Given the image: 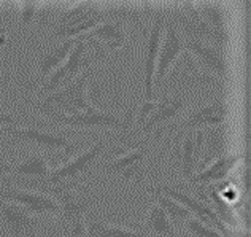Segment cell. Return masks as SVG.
Here are the masks:
<instances>
[{
	"instance_id": "32",
	"label": "cell",
	"mask_w": 251,
	"mask_h": 237,
	"mask_svg": "<svg viewBox=\"0 0 251 237\" xmlns=\"http://www.w3.org/2000/svg\"><path fill=\"white\" fill-rule=\"evenodd\" d=\"M145 237H153V236H145Z\"/></svg>"
},
{
	"instance_id": "30",
	"label": "cell",
	"mask_w": 251,
	"mask_h": 237,
	"mask_svg": "<svg viewBox=\"0 0 251 237\" xmlns=\"http://www.w3.org/2000/svg\"><path fill=\"white\" fill-rule=\"evenodd\" d=\"M5 186H6V182H0V201H6L5 199Z\"/></svg>"
},
{
	"instance_id": "22",
	"label": "cell",
	"mask_w": 251,
	"mask_h": 237,
	"mask_svg": "<svg viewBox=\"0 0 251 237\" xmlns=\"http://www.w3.org/2000/svg\"><path fill=\"white\" fill-rule=\"evenodd\" d=\"M143 233L153 237H180V233L172 225L166 212L154 202L148 209L143 223Z\"/></svg>"
},
{
	"instance_id": "14",
	"label": "cell",
	"mask_w": 251,
	"mask_h": 237,
	"mask_svg": "<svg viewBox=\"0 0 251 237\" xmlns=\"http://www.w3.org/2000/svg\"><path fill=\"white\" fill-rule=\"evenodd\" d=\"M189 105V96L186 93L164 94L159 102H154L153 108L137 128L140 134H150L153 129L164 128L166 124L176 120Z\"/></svg>"
},
{
	"instance_id": "16",
	"label": "cell",
	"mask_w": 251,
	"mask_h": 237,
	"mask_svg": "<svg viewBox=\"0 0 251 237\" xmlns=\"http://www.w3.org/2000/svg\"><path fill=\"white\" fill-rule=\"evenodd\" d=\"M76 38H69V40L56 42V43L50 45L46 50H43L40 54H38V57L35 59L34 80H32L25 88L30 91L35 88H40L46 78H48L52 72L67 59L72 48H74V45L76 43Z\"/></svg>"
},
{
	"instance_id": "27",
	"label": "cell",
	"mask_w": 251,
	"mask_h": 237,
	"mask_svg": "<svg viewBox=\"0 0 251 237\" xmlns=\"http://www.w3.org/2000/svg\"><path fill=\"white\" fill-rule=\"evenodd\" d=\"M183 233L186 237H223L216 229L203 225L202 221L196 220L194 216L186 221V225L183 228Z\"/></svg>"
},
{
	"instance_id": "29",
	"label": "cell",
	"mask_w": 251,
	"mask_h": 237,
	"mask_svg": "<svg viewBox=\"0 0 251 237\" xmlns=\"http://www.w3.org/2000/svg\"><path fill=\"white\" fill-rule=\"evenodd\" d=\"M40 237H64V236L56 229V231H52V233H51V231H50V233H46V231H45Z\"/></svg>"
},
{
	"instance_id": "13",
	"label": "cell",
	"mask_w": 251,
	"mask_h": 237,
	"mask_svg": "<svg viewBox=\"0 0 251 237\" xmlns=\"http://www.w3.org/2000/svg\"><path fill=\"white\" fill-rule=\"evenodd\" d=\"M227 115V105L223 99H215L205 105L196 107L189 110L186 115L181 118V121L172 126V131H175L180 135L189 131H197L202 128H218L223 126Z\"/></svg>"
},
{
	"instance_id": "26",
	"label": "cell",
	"mask_w": 251,
	"mask_h": 237,
	"mask_svg": "<svg viewBox=\"0 0 251 237\" xmlns=\"http://www.w3.org/2000/svg\"><path fill=\"white\" fill-rule=\"evenodd\" d=\"M46 5L43 3H27L23 2L19 3V29L25 30L29 29L32 24L35 23V19Z\"/></svg>"
},
{
	"instance_id": "21",
	"label": "cell",
	"mask_w": 251,
	"mask_h": 237,
	"mask_svg": "<svg viewBox=\"0 0 251 237\" xmlns=\"http://www.w3.org/2000/svg\"><path fill=\"white\" fill-rule=\"evenodd\" d=\"M242 159V155H223L202 167L199 172L189 179L191 185H210V183L221 182L230 174L237 162Z\"/></svg>"
},
{
	"instance_id": "10",
	"label": "cell",
	"mask_w": 251,
	"mask_h": 237,
	"mask_svg": "<svg viewBox=\"0 0 251 237\" xmlns=\"http://www.w3.org/2000/svg\"><path fill=\"white\" fill-rule=\"evenodd\" d=\"M166 26V10L159 5L154 8L153 19H151L150 34L145 43V54H143V102H153L154 97V70H156V59L159 53V45Z\"/></svg>"
},
{
	"instance_id": "1",
	"label": "cell",
	"mask_w": 251,
	"mask_h": 237,
	"mask_svg": "<svg viewBox=\"0 0 251 237\" xmlns=\"http://www.w3.org/2000/svg\"><path fill=\"white\" fill-rule=\"evenodd\" d=\"M37 191L50 194L57 202V223L64 237H84L86 220L91 216L97 204V197L88 191H80L76 185L61 183L52 186H40Z\"/></svg>"
},
{
	"instance_id": "20",
	"label": "cell",
	"mask_w": 251,
	"mask_h": 237,
	"mask_svg": "<svg viewBox=\"0 0 251 237\" xmlns=\"http://www.w3.org/2000/svg\"><path fill=\"white\" fill-rule=\"evenodd\" d=\"M203 151V129L189 131L183 134L181 143V177L188 180L196 174Z\"/></svg>"
},
{
	"instance_id": "12",
	"label": "cell",
	"mask_w": 251,
	"mask_h": 237,
	"mask_svg": "<svg viewBox=\"0 0 251 237\" xmlns=\"http://www.w3.org/2000/svg\"><path fill=\"white\" fill-rule=\"evenodd\" d=\"M184 51V38L176 29V26L170 21L166 15V26H164L159 53L156 59V70H154V89H159L162 86L164 80L175 64L178 56Z\"/></svg>"
},
{
	"instance_id": "2",
	"label": "cell",
	"mask_w": 251,
	"mask_h": 237,
	"mask_svg": "<svg viewBox=\"0 0 251 237\" xmlns=\"http://www.w3.org/2000/svg\"><path fill=\"white\" fill-rule=\"evenodd\" d=\"M115 18L111 3L99 2H80L65 8L57 16L56 24L52 26L51 38L54 42L69 40L88 34L100 23Z\"/></svg>"
},
{
	"instance_id": "9",
	"label": "cell",
	"mask_w": 251,
	"mask_h": 237,
	"mask_svg": "<svg viewBox=\"0 0 251 237\" xmlns=\"http://www.w3.org/2000/svg\"><path fill=\"white\" fill-rule=\"evenodd\" d=\"M0 233L3 237H40L43 225L40 216L10 201H0Z\"/></svg>"
},
{
	"instance_id": "3",
	"label": "cell",
	"mask_w": 251,
	"mask_h": 237,
	"mask_svg": "<svg viewBox=\"0 0 251 237\" xmlns=\"http://www.w3.org/2000/svg\"><path fill=\"white\" fill-rule=\"evenodd\" d=\"M92 75V67L83 70L76 78L52 93L37 99L32 105L38 113L43 111H57L62 115H75L92 107L88 99V81Z\"/></svg>"
},
{
	"instance_id": "25",
	"label": "cell",
	"mask_w": 251,
	"mask_h": 237,
	"mask_svg": "<svg viewBox=\"0 0 251 237\" xmlns=\"http://www.w3.org/2000/svg\"><path fill=\"white\" fill-rule=\"evenodd\" d=\"M196 8L199 11V15L202 16L203 21H205L218 35L229 38L227 27H226V15H224L223 3L199 2V3H196Z\"/></svg>"
},
{
	"instance_id": "11",
	"label": "cell",
	"mask_w": 251,
	"mask_h": 237,
	"mask_svg": "<svg viewBox=\"0 0 251 237\" xmlns=\"http://www.w3.org/2000/svg\"><path fill=\"white\" fill-rule=\"evenodd\" d=\"M2 131L15 143L32 145V147L43 150H64L69 155L78 150L76 145L70 140V137L61 132L43 131L32 126H5Z\"/></svg>"
},
{
	"instance_id": "17",
	"label": "cell",
	"mask_w": 251,
	"mask_h": 237,
	"mask_svg": "<svg viewBox=\"0 0 251 237\" xmlns=\"http://www.w3.org/2000/svg\"><path fill=\"white\" fill-rule=\"evenodd\" d=\"M184 50L196 59L197 65L207 72L208 75L218 78H226L227 75V62L224 50L207 42L197 40H184Z\"/></svg>"
},
{
	"instance_id": "28",
	"label": "cell",
	"mask_w": 251,
	"mask_h": 237,
	"mask_svg": "<svg viewBox=\"0 0 251 237\" xmlns=\"http://www.w3.org/2000/svg\"><path fill=\"white\" fill-rule=\"evenodd\" d=\"M23 120L16 115L8 113V111L0 110V128L5 126H23Z\"/></svg>"
},
{
	"instance_id": "18",
	"label": "cell",
	"mask_w": 251,
	"mask_h": 237,
	"mask_svg": "<svg viewBox=\"0 0 251 237\" xmlns=\"http://www.w3.org/2000/svg\"><path fill=\"white\" fill-rule=\"evenodd\" d=\"M0 170L10 174L11 177H18V179H21V180L27 179V182H24V183L42 182L51 172L48 161H46V158L40 153L25 156L21 161H16L11 164H0Z\"/></svg>"
},
{
	"instance_id": "24",
	"label": "cell",
	"mask_w": 251,
	"mask_h": 237,
	"mask_svg": "<svg viewBox=\"0 0 251 237\" xmlns=\"http://www.w3.org/2000/svg\"><path fill=\"white\" fill-rule=\"evenodd\" d=\"M148 189L151 191V194L154 196V202L164 210V212H166L169 220L172 221V225H174L176 231L181 234L184 225H186V221L189 218H193V215H191L188 210L181 206V204H178L176 201L172 199V197L159 193V191L151 189V188H148Z\"/></svg>"
},
{
	"instance_id": "15",
	"label": "cell",
	"mask_w": 251,
	"mask_h": 237,
	"mask_svg": "<svg viewBox=\"0 0 251 237\" xmlns=\"http://www.w3.org/2000/svg\"><path fill=\"white\" fill-rule=\"evenodd\" d=\"M5 199L24 207L35 216H45V215L56 216L59 210L57 202L52 199L50 194L42 193V191H37V189L18 188L8 182H6V186H5Z\"/></svg>"
},
{
	"instance_id": "23",
	"label": "cell",
	"mask_w": 251,
	"mask_h": 237,
	"mask_svg": "<svg viewBox=\"0 0 251 237\" xmlns=\"http://www.w3.org/2000/svg\"><path fill=\"white\" fill-rule=\"evenodd\" d=\"M143 231H134L123 226H115L110 223L89 216L86 220V236L84 237H145Z\"/></svg>"
},
{
	"instance_id": "4",
	"label": "cell",
	"mask_w": 251,
	"mask_h": 237,
	"mask_svg": "<svg viewBox=\"0 0 251 237\" xmlns=\"http://www.w3.org/2000/svg\"><path fill=\"white\" fill-rule=\"evenodd\" d=\"M151 153H153V142L145 140L137 148L102 162L99 170L103 179L120 183H142L148 175Z\"/></svg>"
},
{
	"instance_id": "34",
	"label": "cell",
	"mask_w": 251,
	"mask_h": 237,
	"mask_svg": "<svg viewBox=\"0 0 251 237\" xmlns=\"http://www.w3.org/2000/svg\"><path fill=\"white\" fill-rule=\"evenodd\" d=\"M0 237H3V236H2V233H0Z\"/></svg>"
},
{
	"instance_id": "33",
	"label": "cell",
	"mask_w": 251,
	"mask_h": 237,
	"mask_svg": "<svg viewBox=\"0 0 251 237\" xmlns=\"http://www.w3.org/2000/svg\"><path fill=\"white\" fill-rule=\"evenodd\" d=\"M180 237H186V236H181V234H180Z\"/></svg>"
},
{
	"instance_id": "31",
	"label": "cell",
	"mask_w": 251,
	"mask_h": 237,
	"mask_svg": "<svg viewBox=\"0 0 251 237\" xmlns=\"http://www.w3.org/2000/svg\"><path fill=\"white\" fill-rule=\"evenodd\" d=\"M2 43H5V34L0 32V45H2Z\"/></svg>"
},
{
	"instance_id": "7",
	"label": "cell",
	"mask_w": 251,
	"mask_h": 237,
	"mask_svg": "<svg viewBox=\"0 0 251 237\" xmlns=\"http://www.w3.org/2000/svg\"><path fill=\"white\" fill-rule=\"evenodd\" d=\"M43 116L59 126H67L74 129H91V128H116L121 131H129L132 126V115L134 111H127V115H118L113 111L99 110L92 105L91 108L80 111L75 115H62L57 111H43Z\"/></svg>"
},
{
	"instance_id": "8",
	"label": "cell",
	"mask_w": 251,
	"mask_h": 237,
	"mask_svg": "<svg viewBox=\"0 0 251 237\" xmlns=\"http://www.w3.org/2000/svg\"><path fill=\"white\" fill-rule=\"evenodd\" d=\"M105 148H107V140L100 139L92 145L91 148H88L80 155H76L74 159L62 164L61 167L52 169L45 180L25 183V186H29V189L30 188L37 189L40 186H52V185H61V183H72V185H76L75 182L94 166L96 161L99 159V156L105 151Z\"/></svg>"
},
{
	"instance_id": "5",
	"label": "cell",
	"mask_w": 251,
	"mask_h": 237,
	"mask_svg": "<svg viewBox=\"0 0 251 237\" xmlns=\"http://www.w3.org/2000/svg\"><path fill=\"white\" fill-rule=\"evenodd\" d=\"M166 11H169L167 18L176 26L184 40H197V42H207L211 45H216L220 48H226L229 38L218 35L210 26L203 21L199 11L196 8V3L193 2H183V3H172L166 6Z\"/></svg>"
},
{
	"instance_id": "19",
	"label": "cell",
	"mask_w": 251,
	"mask_h": 237,
	"mask_svg": "<svg viewBox=\"0 0 251 237\" xmlns=\"http://www.w3.org/2000/svg\"><path fill=\"white\" fill-rule=\"evenodd\" d=\"M86 40L102 42L108 51H116L123 48L127 42V27L126 21L120 18H110L107 21L96 26L94 29L84 34Z\"/></svg>"
},
{
	"instance_id": "6",
	"label": "cell",
	"mask_w": 251,
	"mask_h": 237,
	"mask_svg": "<svg viewBox=\"0 0 251 237\" xmlns=\"http://www.w3.org/2000/svg\"><path fill=\"white\" fill-rule=\"evenodd\" d=\"M102 57H103L102 50H99L96 54H89L88 40L84 38V35L78 37L76 43L74 45L67 59L43 81L42 86L38 88V94H40V97H43L52 93V91H56L57 88L64 86V84H67L69 81H72L74 78L80 75L83 70L92 67L94 62H97Z\"/></svg>"
}]
</instances>
